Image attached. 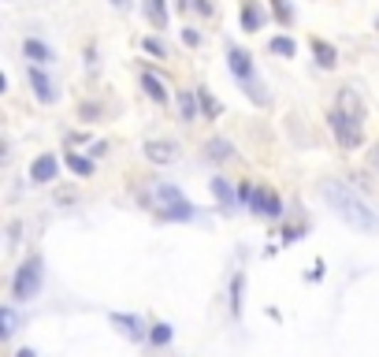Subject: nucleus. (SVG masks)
I'll return each instance as SVG.
<instances>
[{"mask_svg":"<svg viewBox=\"0 0 379 357\" xmlns=\"http://www.w3.org/2000/svg\"><path fill=\"white\" fill-rule=\"evenodd\" d=\"M56 171H60V164H56L53 153H41L34 164H30V178H34V183H53Z\"/></svg>","mask_w":379,"mask_h":357,"instance_id":"nucleus-8","label":"nucleus"},{"mask_svg":"<svg viewBox=\"0 0 379 357\" xmlns=\"http://www.w3.org/2000/svg\"><path fill=\"white\" fill-rule=\"evenodd\" d=\"M142 90H145V93H149V97H153V101H156V105H164V101H168V90H164V82H160V78H156V75H149V71H145V75H142Z\"/></svg>","mask_w":379,"mask_h":357,"instance_id":"nucleus-11","label":"nucleus"},{"mask_svg":"<svg viewBox=\"0 0 379 357\" xmlns=\"http://www.w3.org/2000/svg\"><path fill=\"white\" fill-rule=\"evenodd\" d=\"M320 193H324V201L335 208V216L346 227L365 231V235H379V213L365 198H357V190H350L346 183H338V178H327V183L320 186Z\"/></svg>","mask_w":379,"mask_h":357,"instance_id":"nucleus-1","label":"nucleus"},{"mask_svg":"<svg viewBox=\"0 0 379 357\" xmlns=\"http://www.w3.org/2000/svg\"><path fill=\"white\" fill-rule=\"evenodd\" d=\"M164 220H193V205L190 201H178L171 208H164Z\"/></svg>","mask_w":379,"mask_h":357,"instance_id":"nucleus-21","label":"nucleus"},{"mask_svg":"<svg viewBox=\"0 0 379 357\" xmlns=\"http://www.w3.org/2000/svg\"><path fill=\"white\" fill-rule=\"evenodd\" d=\"M227 63H230V75L242 78V82H250V78H253V56L245 53V48H230Z\"/></svg>","mask_w":379,"mask_h":357,"instance_id":"nucleus-7","label":"nucleus"},{"mask_svg":"<svg viewBox=\"0 0 379 357\" xmlns=\"http://www.w3.org/2000/svg\"><path fill=\"white\" fill-rule=\"evenodd\" d=\"M327 123H331V131H335V138H338V145L342 149H361V142H365V131H361V123H353V119H346L342 112H331L327 116Z\"/></svg>","mask_w":379,"mask_h":357,"instance_id":"nucleus-3","label":"nucleus"},{"mask_svg":"<svg viewBox=\"0 0 379 357\" xmlns=\"http://www.w3.org/2000/svg\"><path fill=\"white\" fill-rule=\"evenodd\" d=\"M23 53H26V60H34V68H45V63H53V53H48V45L38 41V38H26V41H23Z\"/></svg>","mask_w":379,"mask_h":357,"instance_id":"nucleus-9","label":"nucleus"},{"mask_svg":"<svg viewBox=\"0 0 379 357\" xmlns=\"http://www.w3.org/2000/svg\"><path fill=\"white\" fill-rule=\"evenodd\" d=\"M142 48H145L149 56H156V60L168 56V48H164V41H156V38H145V41H142Z\"/></svg>","mask_w":379,"mask_h":357,"instance_id":"nucleus-26","label":"nucleus"},{"mask_svg":"<svg viewBox=\"0 0 379 357\" xmlns=\"http://www.w3.org/2000/svg\"><path fill=\"white\" fill-rule=\"evenodd\" d=\"M375 30H379V15H375Z\"/></svg>","mask_w":379,"mask_h":357,"instance_id":"nucleus-34","label":"nucleus"},{"mask_svg":"<svg viewBox=\"0 0 379 357\" xmlns=\"http://www.w3.org/2000/svg\"><path fill=\"white\" fill-rule=\"evenodd\" d=\"M250 208H253L257 216H272V220L283 213V205H279V193H275V190H253Z\"/></svg>","mask_w":379,"mask_h":357,"instance_id":"nucleus-5","label":"nucleus"},{"mask_svg":"<svg viewBox=\"0 0 379 357\" xmlns=\"http://www.w3.org/2000/svg\"><path fill=\"white\" fill-rule=\"evenodd\" d=\"M153 198L168 201V208H171V205H178V201H186V198H183V190L171 186V183H156V186H153Z\"/></svg>","mask_w":379,"mask_h":357,"instance_id":"nucleus-13","label":"nucleus"},{"mask_svg":"<svg viewBox=\"0 0 379 357\" xmlns=\"http://www.w3.org/2000/svg\"><path fill=\"white\" fill-rule=\"evenodd\" d=\"M242 26H245V30H257V26H260L257 4H245V8H242Z\"/></svg>","mask_w":379,"mask_h":357,"instance_id":"nucleus-24","label":"nucleus"},{"mask_svg":"<svg viewBox=\"0 0 379 357\" xmlns=\"http://www.w3.org/2000/svg\"><path fill=\"white\" fill-rule=\"evenodd\" d=\"M112 324L119 328L123 335H130V339H142V324L134 320V316H123V313H112Z\"/></svg>","mask_w":379,"mask_h":357,"instance_id":"nucleus-15","label":"nucleus"},{"mask_svg":"<svg viewBox=\"0 0 379 357\" xmlns=\"http://www.w3.org/2000/svg\"><path fill=\"white\" fill-rule=\"evenodd\" d=\"M335 112H342V116L353 119V123H365V116H368V112H365V101H361V97H357L350 86L338 90V108H335Z\"/></svg>","mask_w":379,"mask_h":357,"instance_id":"nucleus-4","label":"nucleus"},{"mask_svg":"<svg viewBox=\"0 0 379 357\" xmlns=\"http://www.w3.org/2000/svg\"><path fill=\"white\" fill-rule=\"evenodd\" d=\"M108 4H115V8H130V0H108Z\"/></svg>","mask_w":379,"mask_h":357,"instance_id":"nucleus-32","label":"nucleus"},{"mask_svg":"<svg viewBox=\"0 0 379 357\" xmlns=\"http://www.w3.org/2000/svg\"><path fill=\"white\" fill-rule=\"evenodd\" d=\"M312 53H316V63H320V68H327V71H331V68H335V63H338V56H335V48H331V45H324L320 38H316V41H312Z\"/></svg>","mask_w":379,"mask_h":357,"instance_id":"nucleus-14","label":"nucleus"},{"mask_svg":"<svg viewBox=\"0 0 379 357\" xmlns=\"http://www.w3.org/2000/svg\"><path fill=\"white\" fill-rule=\"evenodd\" d=\"M197 105H201V112H208V119H216L220 112H223V105H220L208 90H197Z\"/></svg>","mask_w":379,"mask_h":357,"instance_id":"nucleus-19","label":"nucleus"},{"mask_svg":"<svg viewBox=\"0 0 379 357\" xmlns=\"http://www.w3.org/2000/svg\"><path fill=\"white\" fill-rule=\"evenodd\" d=\"M212 193H216V198H220V205H223V208H230V205L238 201V193L227 186V178H212Z\"/></svg>","mask_w":379,"mask_h":357,"instance_id":"nucleus-16","label":"nucleus"},{"mask_svg":"<svg viewBox=\"0 0 379 357\" xmlns=\"http://www.w3.org/2000/svg\"><path fill=\"white\" fill-rule=\"evenodd\" d=\"M372 168H375V171H379V142H375V145H372Z\"/></svg>","mask_w":379,"mask_h":357,"instance_id":"nucleus-31","label":"nucleus"},{"mask_svg":"<svg viewBox=\"0 0 379 357\" xmlns=\"http://www.w3.org/2000/svg\"><path fill=\"white\" fill-rule=\"evenodd\" d=\"M145 19H153L156 30L168 26V8H164V0H145Z\"/></svg>","mask_w":379,"mask_h":357,"instance_id":"nucleus-12","label":"nucleus"},{"mask_svg":"<svg viewBox=\"0 0 379 357\" xmlns=\"http://www.w3.org/2000/svg\"><path fill=\"white\" fill-rule=\"evenodd\" d=\"M41 275H45L41 257H30V261L15 272V279H11V298L15 302H30L41 290Z\"/></svg>","mask_w":379,"mask_h":357,"instance_id":"nucleus-2","label":"nucleus"},{"mask_svg":"<svg viewBox=\"0 0 379 357\" xmlns=\"http://www.w3.org/2000/svg\"><path fill=\"white\" fill-rule=\"evenodd\" d=\"M178 8H193V11H201V15H212L208 0H178Z\"/></svg>","mask_w":379,"mask_h":357,"instance_id":"nucleus-28","label":"nucleus"},{"mask_svg":"<svg viewBox=\"0 0 379 357\" xmlns=\"http://www.w3.org/2000/svg\"><path fill=\"white\" fill-rule=\"evenodd\" d=\"M272 53H279V56H294V53H298V45H294L290 38H275V41H272Z\"/></svg>","mask_w":379,"mask_h":357,"instance_id":"nucleus-25","label":"nucleus"},{"mask_svg":"<svg viewBox=\"0 0 379 357\" xmlns=\"http://www.w3.org/2000/svg\"><path fill=\"white\" fill-rule=\"evenodd\" d=\"M153 343H156V346L171 343V328H168V324H156V328H153Z\"/></svg>","mask_w":379,"mask_h":357,"instance_id":"nucleus-27","label":"nucleus"},{"mask_svg":"<svg viewBox=\"0 0 379 357\" xmlns=\"http://www.w3.org/2000/svg\"><path fill=\"white\" fill-rule=\"evenodd\" d=\"M15 357H38L34 350H19V353H15Z\"/></svg>","mask_w":379,"mask_h":357,"instance_id":"nucleus-33","label":"nucleus"},{"mask_svg":"<svg viewBox=\"0 0 379 357\" xmlns=\"http://www.w3.org/2000/svg\"><path fill=\"white\" fill-rule=\"evenodd\" d=\"M26 78H30V90H34V97H38L41 105H53L56 101V90H53V82H48V75L41 68H26Z\"/></svg>","mask_w":379,"mask_h":357,"instance_id":"nucleus-6","label":"nucleus"},{"mask_svg":"<svg viewBox=\"0 0 379 357\" xmlns=\"http://www.w3.org/2000/svg\"><path fill=\"white\" fill-rule=\"evenodd\" d=\"M272 8L279 15V23H290V8H287V0H272Z\"/></svg>","mask_w":379,"mask_h":357,"instance_id":"nucleus-29","label":"nucleus"},{"mask_svg":"<svg viewBox=\"0 0 379 357\" xmlns=\"http://www.w3.org/2000/svg\"><path fill=\"white\" fill-rule=\"evenodd\" d=\"M242 290H245V275L238 272L235 283H230V309H235V316H242Z\"/></svg>","mask_w":379,"mask_h":357,"instance_id":"nucleus-20","label":"nucleus"},{"mask_svg":"<svg viewBox=\"0 0 379 357\" xmlns=\"http://www.w3.org/2000/svg\"><path fill=\"white\" fill-rule=\"evenodd\" d=\"M178 108H183V119H186V123H190V119H197V93L178 90Z\"/></svg>","mask_w":379,"mask_h":357,"instance_id":"nucleus-18","label":"nucleus"},{"mask_svg":"<svg viewBox=\"0 0 379 357\" xmlns=\"http://www.w3.org/2000/svg\"><path fill=\"white\" fill-rule=\"evenodd\" d=\"M183 41L186 45H201V34H197V30H183Z\"/></svg>","mask_w":379,"mask_h":357,"instance_id":"nucleus-30","label":"nucleus"},{"mask_svg":"<svg viewBox=\"0 0 379 357\" xmlns=\"http://www.w3.org/2000/svg\"><path fill=\"white\" fill-rule=\"evenodd\" d=\"M145 156H149L153 164H171L178 153H175L171 142H145Z\"/></svg>","mask_w":379,"mask_h":357,"instance_id":"nucleus-10","label":"nucleus"},{"mask_svg":"<svg viewBox=\"0 0 379 357\" xmlns=\"http://www.w3.org/2000/svg\"><path fill=\"white\" fill-rule=\"evenodd\" d=\"M0 324H4V335H15V331H19V316H15L11 305H4V309H0Z\"/></svg>","mask_w":379,"mask_h":357,"instance_id":"nucleus-22","label":"nucleus"},{"mask_svg":"<svg viewBox=\"0 0 379 357\" xmlns=\"http://www.w3.org/2000/svg\"><path fill=\"white\" fill-rule=\"evenodd\" d=\"M205 156H208V160H227V156H230V142H227V138L205 142Z\"/></svg>","mask_w":379,"mask_h":357,"instance_id":"nucleus-17","label":"nucleus"},{"mask_svg":"<svg viewBox=\"0 0 379 357\" xmlns=\"http://www.w3.org/2000/svg\"><path fill=\"white\" fill-rule=\"evenodd\" d=\"M68 168L75 171V175H93V160H86V156H68Z\"/></svg>","mask_w":379,"mask_h":357,"instance_id":"nucleus-23","label":"nucleus"}]
</instances>
